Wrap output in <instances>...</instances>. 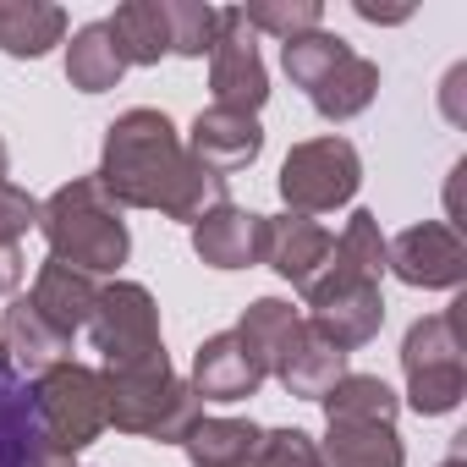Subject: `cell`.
Returning a JSON list of instances; mask_svg holds the SVG:
<instances>
[{"mask_svg":"<svg viewBox=\"0 0 467 467\" xmlns=\"http://www.w3.org/2000/svg\"><path fill=\"white\" fill-rule=\"evenodd\" d=\"M99 182H105V192L143 203V209H165L176 220H192L209 198H220V176L192 165V154L176 143V132L160 110H132L110 127Z\"/></svg>","mask_w":467,"mask_h":467,"instance_id":"6da1fadb","label":"cell"},{"mask_svg":"<svg viewBox=\"0 0 467 467\" xmlns=\"http://www.w3.org/2000/svg\"><path fill=\"white\" fill-rule=\"evenodd\" d=\"M39 220H45V237H50L56 259L83 270V275L88 270H116L127 259V225H121V209H116V198L105 192L99 176H83V182L61 187L39 209Z\"/></svg>","mask_w":467,"mask_h":467,"instance_id":"7a4b0ae2","label":"cell"},{"mask_svg":"<svg viewBox=\"0 0 467 467\" xmlns=\"http://www.w3.org/2000/svg\"><path fill=\"white\" fill-rule=\"evenodd\" d=\"M94 341L99 352L110 358V374L116 379H132V374H165V347H160V319H154V303L143 286H110L99 292L94 303Z\"/></svg>","mask_w":467,"mask_h":467,"instance_id":"3957f363","label":"cell"},{"mask_svg":"<svg viewBox=\"0 0 467 467\" xmlns=\"http://www.w3.org/2000/svg\"><path fill=\"white\" fill-rule=\"evenodd\" d=\"M34 412H39V434L56 445V451H83L105 423H110V407H105V379L78 368V363H56L50 374H39V390H34Z\"/></svg>","mask_w":467,"mask_h":467,"instance_id":"277c9868","label":"cell"},{"mask_svg":"<svg viewBox=\"0 0 467 467\" xmlns=\"http://www.w3.org/2000/svg\"><path fill=\"white\" fill-rule=\"evenodd\" d=\"M407 363V385H412V407L418 412H451L462 401V341H456V314H434L423 325L407 330L401 347Z\"/></svg>","mask_w":467,"mask_h":467,"instance_id":"5b68a950","label":"cell"},{"mask_svg":"<svg viewBox=\"0 0 467 467\" xmlns=\"http://www.w3.org/2000/svg\"><path fill=\"white\" fill-rule=\"evenodd\" d=\"M358 149L347 138H314V143H297L286 154V171H281V192L292 209L303 214H319V209H336L358 192Z\"/></svg>","mask_w":467,"mask_h":467,"instance_id":"8992f818","label":"cell"},{"mask_svg":"<svg viewBox=\"0 0 467 467\" xmlns=\"http://www.w3.org/2000/svg\"><path fill=\"white\" fill-rule=\"evenodd\" d=\"M308 303H314V330L336 347V352H352L363 347L379 319H385V303H379V281H363V275H347L330 265V275H319L308 286Z\"/></svg>","mask_w":467,"mask_h":467,"instance_id":"52a82bcc","label":"cell"},{"mask_svg":"<svg viewBox=\"0 0 467 467\" xmlns=\"http://www.w3.org/2000/svg\"><path fill=\"white\" fill-rule=\"evenodd\" d=\"M209 78H214V105L220 110H243L254 116L270 94L265 83V61L254 50V28L243 12H220V34H214V50H209Z\"/></svg>","mask_w":467,"mask_h":467,"instance_id":"ba28073f","label":"cell"},{"mask_svg":"<svg viewBox=\"0 0 467 467\" xmlns=\"http://www.w3.org/2000/svg\"><path fill=\"white\" fill-rule=\"evenodd\" d=\"M385 265L407 281V286H456L467 275V248L451 225L423 220L412 231H401L396 243H385Z\"/></svg>","mask_w":467,"mask_h":467,"instance_id":"9c48e42d","label":"cell"},{"mask_svg":"<svg viewBox=\"0 0 467 467\" xmlns=\"http://www.w3.org/2000/svg\"><path fill=\"white\" fill-rule=\"evenodd\" d=\"M192 243H198L203 265H214V270H243V265L265 259V248H270V220L265 214H248V209H231V203H214L198 220Z\"/></svg>","mask_w":467,"mask_h":467,"instance_id":"30bf717a","label":"cell"},{"mask_svg":"<svg viewBox=\"0 0 467 467\" xmlns=\"http://www.w3.org/2000/svg\"><path fill=\"white\" fill-rule=\"evenodd\" d=\"M259 149H265V132L243 110H220L214 105V110H203L192 121V165H203L209 176H231V171L254 165Z\"/></svg>","mask_w":467,"mask_h":467,"instance_id":"8fae6325","label":"cell"},{"mask_svg":"<svg viewBox=\"0 0 467 467\" xmlns=\"http://www.w3.org/2000/svg\"><path fill=\"white\" fill-rule=\"evenodd\" d=\"M330 254H336V237H330L325 225H314L308 214H286V220L270 225L265 259H270L292 286H303V292L319 281V270H330Z\"/></svg>","mask_w":467,"mask_h":467,"instance_id":"7c38bea8","label":"cell"},{"mask_svg":"<svg viewBox=\"0 0 467 467\" xmlns=\"http://www.w3.org/2000/svg\"><path fill=\"white\" fill-rule=\"evenodd\" d=\"M265 379V368L248 358V347L237 341V330L231 336H214L198 347V390L192 396H214V401H243L254 396Z\"/></svg>","mask_w":467,"mask_h":467,"instance_id":"4fadbf2b","label":"cell"},{"mask_svg":"<svg viewBox=\"0 0 467 467\" xmlns=\"http://www.w3.org/2000/svg\"><path fill=\"white\" fill-rule=\"evenodd\" d=\"M28 303L39 308V319H45V325H56L61 336H72L78 325H88V314H94L99 292H94V281H88L83 270H72V265L50 259V265L39 270V281H34V297H28Z\"/></svg>","mask_w":467,"mask_h":467,"instance_id":"5bb4252c","label":"cell"},{"mask_svg":"<svg viewBox=\"0 0 467 467\" xmlns=\"http://www.w3.org/2000/svg\"><path fill=\"white\" fill-rule=\"evenodd\" d=\"M281 379H286V390L292 396H308V401H325L330 396V385L347 374V352H336L308 319H303V330H297V341L286 347V358H281V368H275Z\"/></svg>","mask_w":467,"mask_h":467,"instance_id":"9a60e30c","label":"cell"},{"mask_svg":"<svg viewBox=\"0 0 467 467\" xmlns=\"http://www.w3.org/2000/svg\"><path fill=\"white\" fill-rule=\"evenodd\" d=\"M374 88H379V67L374 61H363V56H341L308 94H314V110L319 116H330V121H347V116H358L368 99H374Z\"/></svg>","mask_w":467,"mask_h":467,"instance_id":"2e32d148","label":"cell"},{"mask_svg":"<svg viewBox=\"0 0 467 467\" xmlns=\"http://www.w3.org/2000/svg\"><path fill=\"white\" fill-rule=\"evenodd\" d=\"M325 467H401V440L390 423H330Z\"/></svg>","mask_w":467,"mask_h":467,"instance_id":"e0dca14e","label":"cell"},{"mask_svg":"<svg viewBox=\"0 0 467 467\" xmlns=\"http://www.w3.org/2000/svg\"><path fill=\"white\" fill-rule=\"evenodd\" d=\"M110 45H116V56L132 67H149V61H160L165 50H171V28H165V6H154V0H132V6H121L110 23Z\"/></svg>","mask_w":467,"mask_h":467,"instance_id":"ac0fdd59","label":"cell"},{"mask_svg":"<svg viewBox=\"0 0 467 467\" xmlns=\"http://www.w3.org/2000/svg\"><path fill=\"white\" fill-rule=\"evenodd\" d=\"M259 429L254 423H231V418H203L192 423V434L182 440L192 451L198 467H254L259 462Z\"/></svg>","mask_w":467,"mask_h":467,"instance_id":"d6986e66","label":"cell"},{"mask_svg":"<svg viewBox=\"0 0 467 467\" xmlns=\"http://www.w3.org/2000/svg\"><path fill=\"white\" fill-rule=\"evenodd\" d=\"M297 330H303V319H297L286 303L265 297V303H254V308H248V319L237 325V341L248 347V358H254L265 374H275V368H281V358H286V347L297 341Z\"/></svg>","mask_w":467,"mask_h":467,"instance_id":"ffe728a7","label":"cell"},{"mask_svg":"<svg viewBox=\"0 0 467 467\" xmlns=\"http://www.w3.org/2000/svg\"><path fill=\"white\" fill-rule=\"evenodd\" d=\"M67 341H72V336H61L56 325H45L34 303H17V308L6 314V352H17V363H23L28 374H50V368L67 358Z\"/></svg>","mask_w":467,"mask_h":467,"instance_id":"44dd1931","label":"cell"},{"mask_svg":"<svg viewBox=\"0 0 467 467\" xmlns=\"http://www.w3.org/2000/svg\"><path fill=\"white\" fill-rule=\"evenodd\" d=\"M330 423H390L396 418V390L374 374H341L325 396Z\"/></svg>","mask_w":467,"mask_h":467,"instance_id":"7402d4cb","label":"cell"},{"mask_svg":"<svg viewBox=\"0 0 467 467\" xmlns=\"http://www.w3.org/2000/svg\"><path fill=\"white\" fill-rule=\"evenodd\" d=\"M67 72H72V83H78L83 94H105V88H116V78L127 72V61L116 56V45H110V28H105V23H94V28H83V34L72 39Z\"/></svg>","mask_w":467,"mask_h":467,"instance_id":"603a6c76","label":"cell"},{"mask_svg":"<svg viewBox=\"0 0 467 467\" xmlns=\"http://www.w3.org/2000/svg\"><path fill=\"white\" fill-rule=\"evenodd\" d=\"M67 17L56 6H0V50L6 56H45L61 39Z\"/></svg>","mask_w":467,"mask_h":467,"instance_id":"cb8c5ba5","label":"cell"},{"mask_svg":"<svg viewBox=\"0 0 467 467\" xmlns=\"http://www.w3.org/2000/svg\"><path fill=\"white\" fill-rule=\"evenodd\" d=\"M330 265L347 270V275L379 281V270H385V237H379V220H374V214H352V220H347V231L336 237Z\"/></svg>","mask_w":467,"mask_h":467,"instance_id":"d4e9b609","label":"cell"},{"mask_svg":"<svg viewBox=\"0 0 467 467\" xmlns=\"http://www.w3.org/2000/svg\"><path fill=\"white\" fill-rule=\"evenodd\" d=\"M347 56V39H336V34H297V39H286V50H281V61H286V78L297 83V88H314L336 61Z\"/></svg>","mask_w":467,"mask_h":467,"instance_id":"484cf974","label":"cell"},{"mask_svg":"<svg viewBox=\"0 0 467 467\" xmlns=\"http://www.w3.org/2000/svg\"><path fill=\"white\" fill-rule=\"evenodd\" d=\"M165 28H171V50L176 56H209L214 34H220V12L209 6H165Z\"/></svg>","mask_w":467,"mask_h":467,"instance_id":"4316f807","label":"cell"},{"mask_svg":"<svg viewBox=\"0 0 467 467\" xmlns=\"http://www.w3.org/2000/svg\"><path fill=\"white\" fill-rule=\"evenodd\" d=\"M243 17H248V28H270L281 39H297V34H314L325 12L314 6V0H297V6H248Z\"/></svg>","mask_w":467,"mask_h":467,"instance_id":"83f0119b","label":"cell"},{"mask_svg":"<svg viewBox=\"0 0 467 467\" xmlns=\"http://www.w3.org/2000/svg\"><path fill=\"white\" fill-rule=\"evenodd\" d=\"M254 467H325V456H319V445L303 429H281V434L259 440V462Z\"/></svg>","mask_w":467,"mask_h":467,"instance_id":"f1b7e54d","label":"cell"},{"mask_svg":"<svg viewBox=\"0 0 467 467\" xmlns=\"http://www.w3.org/2000/svg\"><path fill=\"white\" fill-rule=\"evenodd\" d=\"M39 220V203L28 192H17L12 182H0V243H12L17 231H28Z\"/></svg>","mask_w":467,"mask_h":467,"instance_id":"f546056e","label":"cell"},{"mask_svg":"<svg viewBox=\"0 0 467 467\" xmlns=\"http://www.w3.org/2000/svg\"><path fill=\"white\" fill-rule=\"evenodd\" d=\"M17 281H23V259H17L12 243H0V292H12Z\"/></svg>","mask_w":467,"mask_h":467,"instance_id":"4dcf8cb0","label":"cell"},{"mask_svg":"<svg viewBox=\"0 0 467 467\" xmlns=\"http://www.w3.org/2000/svg\"><path fill=\"white\" fill-rule=\"evenodd\" d=\"M0 176H6V143H0Z\"/></svg>","mask_w":467,"mask_h":467,"instance_id":"1f68e13d","label":"cell"},{"mask_svg":"<svg viewBox=\"0 0 467 467\" xmlns=\"http://www.w3.org/2000/svg\"><path fill=\"white\" fill-rule=\"evenodd\" d=\"M445 467H462V462H456V456H451V462H445Z\"/></svg>","mask_w":467,"mask_h":467,"instance_id":"d6a6232c","label":"cell"}]
</instances>
